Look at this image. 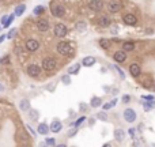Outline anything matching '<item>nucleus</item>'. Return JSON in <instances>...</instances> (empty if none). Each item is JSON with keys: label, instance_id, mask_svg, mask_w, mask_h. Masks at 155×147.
Listing matches in <instances>:
<instances>
[{"label": "nucleus", "instance_id": "obj_1", "mask_svg": "<svg viewBox=\"0 0 155 147\" xmlns=\"http://www.w3.org/2000/svg\"><path fill=\"white\" fill-rule=\"evenodd\" d=\"M50 12H52L53 17L61 18L64 15V12H65V8H64V6L60 3H52V6H50Z\"/></svg>", "mask_w": 155, "mask_h": 147}, {"label": "nucleus", "instance_id": "obj_2", "mask_svg": "<svg viewBox=\"0 0 155 147\" xmlns=\"http://www.w3.org/2000/svg\"><path fill=\"white\" fill-rule=\"evenodd\" d=\"M56 50H57V53L64 55V56H71V55H72V53H71L72 49H71V45L68 42H60V44H57Z\"/></svg>", "mask_w": 155, "mask_h": 147}, {"label": "nucleus", "instance_id": "obj_3", "mask_svg": "<svg viewBox=\"0 0 155 147\" xmlns=\"http://www.w3.org/2000/svg\"><path fill=\"white\" fill-rule=\"evenodd\" d=\"M53 33H55V35L56 37H59V38H63V37H65L68 33V29L65 24L63 23H57L56 26H55V30H53Z\"/></svg>", "mask_w": 155, "mask_h": 147}, {"label": "nucleus", "instance_id": "obj_4", "mask_svg": "<svg viewBox=\"0 0 155 147\" xmlns=\"http://www.w3.org/2000/svg\"><path fill=\"white\" fill-rule=\"evenodd\" d=\"M42 68L45 71H53L55 68H56V60L53 59V57H46V59H44L42 61Z\"/></svg>", "mask_w": 155, "mask_h": 147}, {"label": "nucleus", "instance_id": "obj_5", "mask_svg": "<svg viewBox=\"0 0 155 147\" xmlns=\"http://www.w3.org/2000/svg\"><path fill=\"white\" fill-rule=\"evenodd\" d=\"M27 74H29V76L35 78L41 74V68H39L37 64H30V66L27 67Z\"/></svg>", "mask_w": 155, "mask_h": 147}, {"label": "nucleus", "instance_id": "obj_6", "mask_svg": "<svg viewBox=\"0 0 155 147\" xmlns=\"http://www.w3.org/2000/svg\"><path fill=\"white\" fill-rule=\"evenodd\" d=\"M121 3L118 1V0H110L109 4H108V8H109L110 12H118V11L121 10Z\"/></svg>", "mask_w": 155, "mask_h": 147}, {"label": "nucleus", "instance_id": "obj_7", "mask_svg": "<svg viewBox=\"0 0 155 147\" xmlns=\"http://www.w3.org/2000/svg\"><path fill=\"white\" fill-rule=\"evenodd\" d=\"M124 119L128 122H133L136 120V112L132 110V109H125L124 110Z\"/></svg>", "mask_w": 155, "mask_h": 147}, {"label": "nucleus", "instance_id": "obj_8", "mask_svg": "<svg viewBox=\"0 0 155 147\" xmlns=\"http://www.w3.org/2000/svg\"><path fill=\"white\" fill-rule=\"evenodd\" d=\"M123 21H124V23L128 24V26H133V24H136V22H138V18L133 14H127V15H124Z\"/></svg>", "mask_w": 155, "mask_h": 147}, {"label": "nucleus", "instance_id": "obj_9", "mask_svg": "<svg viewBox=\"0 0 155 147\" xmlns=\"http://www.w3.org/2000/svg\"><path fill=\"white\" fill-rule=\"evenodd\" d=\"M39 44L37 40H27L26 41V49H27L29 52H35L37 49H38Z\"/></svg>", "mask_w": 155, "mask_h": 147}, {"label": "nucleus", "instance_id": "obj_10", "mask_svg": "<svg viewBox=\"0 0 155 147\" xmlns=\"http://www.w3.org/2000/svg\"><path fill=\"white\" fill-rule=\"evenodd\" d=\"M88 8L90 10H94V11H99L103 8V1L102 0H93L88 3Z\"/></svg>", "mask_w": 155, "mask_h": 147}, {"label": "nucleus", "instance_id": "obj_11", "mask_svg": "<svg viewBox=\"0 0 155 147\" xmlns=\"http://www.w3.org/2000/svg\"><path fill=\"white\" fill-rule=\"evenodd\" d=\"M37 29H38L39 32H48L49 30V22L46 21V19H39L37 22Z\"/></svg>", "mask_w": 155, "mask_h": 147}, {"label": "nucleus", "instance_id": "obj_12", "mask_svg": "<svg viewBox=\"0 0 155 147\" xmlns=\"http://www.w3.org/2000/svg\"><path fill=\"white\" fill-rule=\"evenodd\" d=\"M61 128H63V124H61V121H59V120H53L52 124H50V127H49V130L52 131V132H55V133L60 132Z\"/></svg>", "mask_w": 155, "mask_h": 147}, {"label": "nucleus", "instance_id": "obj_13", "mask_svg": "<svg viewBox=\"0 0 155 147\" xmlns=\"http://www.w3.org/2000/svg\"><path fill=\"white\" fill-rule=\"evenodd\" d=\"M129 72H131V75H133V76H139V75L141 74L140 66H139V64H136V63H132L129 66Z\"/></svg>", "mask_w": 155, "mask_h": 147}, {"label": "nucleus", "instance_id": "obj_14", "mask_svg": "<svg viewBox=\"0 0 155 147\" xmlns=\"http://www.w3.org/2000/svg\"><path fill=\"white\" fill-rule=\"evenodd\" d=\"M113 57H114V60H116L117 63H123V61H125V59H127V53L124 52V50H117Z\"/></svg>", "mask_w": 155, "mask_h": 147}, {"label": "nucleus", "instance_id": "obj_15", "mask_svg": "<svg viewBox=\"0 0 155 147\" xmlns=\"http://www.w3.org/2000/svg\"><path fill=\"white\" fill-rule=\"evenodd\" d=\"M113 136H114V139H116L117 142H124V139H125V132H124L123 130H116L113 132Z\"/></svg>", "mask_w": 155, "mask_h": 147}, {"label": "nucleus", "instance_id": "obj_16", "mask_svg": "<svg viewBox=\"0 0 155 147\" xmlns=\"http://www.w3.org/2000/svg\"><path fill=\"white\" fill-rule=\"evenodd\" d=\"M94 64H95V57H93V56H87L82 60V66H85V67H93Z\"/></svg>", "mask_w": 155, "mask_h": 147}, {"label": "nucleus", "instance_id": "obj_17", "mask_svg": "<svg viewBox=\"0 0 155 147\" xmlns=\"http://www.w3.org/2000/svg\"><path fill=\"white\" fill-rule=\"evenodd\" d=\"M19 109H21L22 112H27L29 109H30V101L29 99H22L19 102Z\"/></svg>", "mask_w": 155, "mask_h": 147}, {"label": "nucleus", "instance_id": "obj_18", "mask_svg": "<svg viewBox=\"0 0 155 147\" xmlns=\"http://www.w3.org/2000/svg\"><path fill=\"white\" fill-rule=\"evenodd\" d=\"M98 24L101 26V27H106V26H109V24H110V19H109V17H106V15L101 17V18L98 19Z\"/></svg>", "mask_w": 155, "mask_h": 147}, {"label": "nucleus", "instance_id": "obj_19", "mask_svg": "<svg viewBox=\"0 0 155 147\" xmlns=\"http://www.w3.org/2000/svg\"><path fill=\"white\" fill-rule=\"evenodd\" d=\"M38 133L39 135H46V133L49 132V127L46 125L45 122H41V124H38Z\"/></svg>", "mask_w": 155, "mask_h": 147}, {"label": "nucleus", "instance_id": "obj_20", "mask_svg": "<svg viewBox=\"0 0 155 147\" xmlns=\"http://www.w3.org/2000/svg\"><path fill=\"white\" fill-rule=\"evenodd\" d=\"M75 29H76L78 32H85L86 29H87V23H86L85 21H79L75 24Z\"/></svg>", "mask_w": 155, "mask_h": 147}, {"label": "nucleus", "instance_id": "obj_21", "mask_svg": "<svg viewBox=\"0 0 155 147\" xmlns=\"http://www.w3.org/2000/svg\"><path fill=\"white\" fill-rule=\"evenodd\" d=\"M90 105H91L93 108H98V106L102 105V99L98 97H93L91 101H90Z\"/></svg>", "mask_w": 155, "mask_h": 147}, {"label": "nucleus", "instance_id": "obj_22", "mask_svg": "<svg viewBox=\"0 0 155 147\" xmlns=\"http://www.w3.org/2000/svg\"><path fill=\"white\" fill-rule=\"evenodd\" d=\"M25 10H26V6L25 4H19V6H17V8H15V17H21L23 12H25Z\"/></svg>", "mask_w": 155, "mask_h": 147}, {"label": "nucleus", "instance_id": "obj_23", "mask_svg": "<svg viewBox=\"0 0 155 147\" xmlns=\"http://www.w3.org/2000/svg\"><path fill=\"white\" fill-rule=\"evenodd\" d=\"M133 49H135L133 42H124V45H123L124 52H131V50H133Z\"/></svg>", "mask_w": 155, "mask_h": 147}, {"label": "nucleus", "instance_id": "obj_24", "mask_svg": "<svg viewBox=\"0 0 155 147\" xmlns=\"http://www.w3.org/2000/svg\"><path fill=\"white\" fill-rule=\"evenodd\" d=\"M116 104H117V99L114 98V99H112L110 102H106V104H103V110H109V109H112L113 106H116Z\"/></svg>", "mask_w": 155, "mask_h": 147}, {"label": "nucleus", "instance_id": "obj_25", "mask_svg": "<svg viewBox=\"0 0 155 147\" xmlns=\"http://www.w3.org/2000/svg\"><path fill=\"white\" fill-rule=\"evenodd\" d=\"M38 110H34V109H29V117H30V120H33V121H35V120L38 119Z\"/></svg>", "mask_w": 155, "mask_h": 147}, {"label": "nucleus", "instance_id": "obj_26", "mask_svg": "<svg viewBox=\"0 0 155 147\" xmlns=\"http://www.w3.org/2000/svg\"><path fill=\"white\" fill-rule=\"evenodd\" d=\"M79 68H80V64H79V63L74 64V66H71V67H70V70H68V74H70V75H74V74H78Z\"/></svg>", "mask_w": 155, "mask_h": 147}, {"label": "nucleus", "instance_id": "obj_27", "mask_svg": "<svg viewBox=\"0 0 155 147\" xmlns=\"http://www.w3.org/2000/svg\"><path fill=\"white\" fill-rule=\"evenodd\" d=\"M99 46L103 49H109L110 48V42L109 40H106V38H101L99 40Z\"/></svg>", "mask_w": 155, "mask_h": 147}, {"label": "nucleus", "instance_id": "obj_28", "mask_svg": "<svg viewBox=\"0 0 155 147\" xmlns=\"http://www.w3.org/2000/svg\"><path fill=\"white\" fill-rule=\"evenodd\" d=\"M14 18H15V14H11V15H8V18H7V22L3 24L4 27H8L11 23H12V21H14Z\"/></svg>", "mask_w": 155, "mask_h": 147}, {"label": "nucleus", "instance_id": "obj_29", "mask_svg": "<svg viewBox=\"0 0 155 147\" xmlns=\"http://www.w3.org/2000/svg\"><path fill=\"white\" fill-rule=\"evenodd\" d=\"M152 108H154V101L144 102V110H146V112H150Z\"/></svg>", "mask_w": 155, "mask_h": 147}, {"label": "nucleus", "instance_id": "obj_30", "mask_svg": "<svg viewBox=\"0 0 155 147\" xmlns=\"http://www.w3.org/2000/svg\"><path fill=\"white\" fill-rule=\"evenodd\" d=\"M33 12H34V15L42 14V12H44V7H42V6H37V7L34 8V11H33Z\"/></svg>", "mask_w": 155, "mask_h": 147}, {"label": "nucleus", "instance_id": "obj_31", "mask_svg": "<svg viewBox=\"0 0 155 147\" xmlns=\"http://www.w3.org/2000/svg\"><path fill=\"white\" fill-rule=\"evenodd\" d=\"M45 144H46V146H55V144H56V142H55V138H46Z\"/></svg>", "mask_w": 155, "mask_h": 147}, {"label": "nucleus", "instance_id": "obj_32", "mask_svg": "<svg viewBox=\"0 0 155 147\" xmlns=\"http://www.w3.org/2000/svg\"><path fill=\"white\" fill-rule=\"evenodd\" d=\"M15 35H17V29H11L10 32H8V34L6 35V37H7V38H10V40H11V38H14Z\"/></svg>", "mask_w": 155, "mask_h": 147}, {"label": "nucleus", "instance_id": "obj_33", "mask_svg": "<svg viewBox=\"0 0 155 147\" xmlns=\"http://www.w3.org/2000/svg\"><path fill=\"white\" fill-rule=\"evenodd\" d=\"M61 81H63L64 84H71V78H70V74L68 75H64L63 78H61Z\"/></svg>", "mask_w": 155, "mask_h": 147}, {"label": "nucleus", "instance_id": "obj_34", "mask_svg": "<svg viewBox=\"0 0 155 147\" xmlns=\"http://www.w3.org/2000/svg\"><path fill=\"white\" fill-rule=\"evenodd\" d=\"M97 117H98L99 120H102V121H106V120H108V116H106L105 112H99L98 115H97Z\"/></svg>", "mask_w": 155, "mask_h": 147}, {"label": "nucleus", "instance_id": "obj_35", "mask_svg": "<svg viewBox=\"0 0 155 147\" xmlns=\"http://www.w3.org/2000/svg\"><path fill=\"white\" fill-rule=\"evenodd\" d=\"M85 120H86V117H85V116H82V117H79V119H78L76 121H75V127H79V125L82 124V122L85 121Z\"/></svg>", "mask_w": 155, "mask_h": 147}, {"label": "nucleus", "instance_id": "obj_36", "mask_svg": "<svg viewBox=\"0 0 155 147\" xmlns=\"http://www.w3.org/2000/svg\"><path fill=\"white\" fill-rule=\"evenodd\" d=\"M114 70H117V72L120 74V78H121V79H124V78H125V75H124L123 70H120V68H118V67H117V66H114Z\"/></svg>", "mask_w": 155, "mask_h": 147}, {"label": "nucleus", "instance_id": "obj_37", "mask_svg": "<svg viewBox=\"0 0 155 147\" xmlns=\"http://www.w3.org/2000/svg\"><path fill=\"white\" fill-rule=\"evenodd\" d=\"M8 61H10V57L8 56H6L4 59H0V63L1 64H8Z\"/></svg>", "mask_w": 155, "mask_h": 147}, {"label": "nucleus", "instance_id": "obj_38", "mask_svg": "<svg viewBox=\"0 0 155 147\" xmlns=\"http://www.w3.org/2000/svg\"><path fill=\"white\" fill-rule=\"evenodd\" d=\"M121 99H123V102H124V104H128L131 98H129V95H124V97L121 98Z\"/></svg>", "mask_w": 155, "mask_h": 147}, {"label": "nucleus", "instance_id": "obj_39", "mask_svg": "<svg viewBox=\"0 0 155 147\" xmlns=\"http://www.w3.org/2000/svg\"><path fill=\"white\" fill-rule=\"evenodd\" d=\"M26 130H27L29 132L32 133L33 136H35V132H34V131H33V128H32V127H30V125H26Z\"/></svg>", "mask_w": 155, "mask_h": 147}, {"label": "nucleus", "instance_id": "obj_40", "mask_svg": "<svg viewBox=\"0 0 155 147\" xmlns=\"http://www.w3.org/2000/svg\"><path fill=\"white\" fill-rule=\"evenodd\" d=\"M76 132H78V130H76V128H74V130H70V131H68V135H70V136H74Z\"/></svg>", "mask_w": 155, "mask_h": 147}, {"label": "nucleus", "instance_id": "obj_41", "mask_svg": "<svg viewBox=\"0 0 155 147\" xmlns=\"http://www.w3.org/2000/svg\"><path fill=\"white\" fill-rule=\"evenodd\" d=\"M144 99H147V101H154V97H152V95H144Z\"/></svg>", "mask_w": 155, "mask_h": 147}, {"label": "nucleus", "instance_id": "obj_42", "mask_svg": "<svg viewBox=\"0 0 155 147\" xmlns=\"http://www.w3.org/2000/svg\"><path fill=\"white\" fill-rule=\"evenodd\" d=\"M151 86V79H148V81H144V87H150Z\"/></svg>", "mask_w": 155, "mask_h": 147}, {"label": "nucleus", "instance_id": "obj_43", "mask_svg": "<svg viewBox=\"0 0 155 147\" xmlns=\"http://www.w3.org/2000/svg\"><path fill=\"white\" fill-rule=\"evenodd\" d=\"M129 135H131L132 139H135V130H133V128H131V130H129Z\"/></svg>", "mask_w": 155, "mask_h": 147}, {"label": "nucleus", "instance_id": "obj_44", "mask_svg": "<svg viewBox=\"0 0 155 147\" xmlns=\"http://www.w3.org/2000/svg\"><path fill=\"white\" fill-rule=\"evenodd\" d=\"M4 38H6V35H0V44L4 41Z\"/></svg>", "mask_w": 155, "mask_h": 147}, {"label": "nucleus", "instance_id": "obj_45", "mask_svg": "<svg viewBox=\"0 0 155 147\" xmlns=\"http://www.w3.org/2000/svg\"><path fill=\"white\" fill-rule=\"evenodd\" d=\"M15 53H21V48H15Z\"/></svg>", "mask_w": 155, "mask_h": 147}, {"label": "nucleus", "instance_id": "obj_46", "mask_svg": "<svg viewBox=\"0 0 155 147\" xmlns=\"http://www.w3.org/2000/svg\"><path fill=\"white\" fill-rule=\"evenodd\" d=\"M3 90H4V86H3V84H0V93H1Z\"/></svg>", "mask_w": 155, "mask_h": 147}, {"label": "nucleus", "instance_id": "obj_47", "mask_svg": "<svg viewBox=\"0 0 155 147\" xmlns=\"http://www.w3.org/2000/svg\"><path fill=\"white\" fill-rule=\"evenodd\" d=\"M0 1H1V0H0Z\"/></svg>", "mask_w": 155, "mask_h": 147}, {"label": "nucleus", "instance_id": "obj_48", "mask_svg": "<svg viewBox=\"0 0 155 147\" xmlns=\"http://www.w3.org/2000/svg\"><path fill=\"white\" fill-rule=\"evenodd\" d=\"M154 89H155V87H154Z\"/></svg>", "mask_w": 155, "mask_h": 147}]
</instances>
